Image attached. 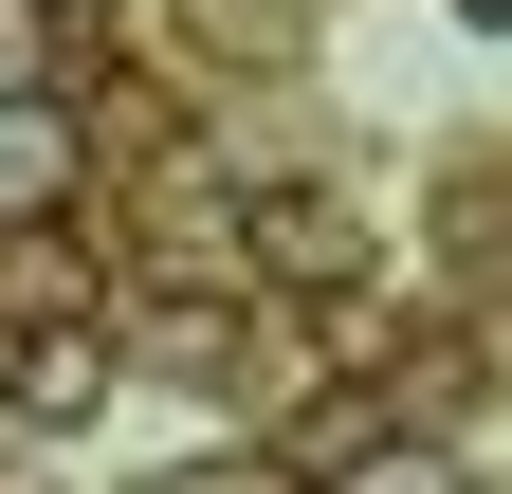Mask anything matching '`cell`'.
I'll return each mask as SVG.
<instances>
[{
  "label": "cell",
  "instance_id": "1",
  "mask_svg": "<svg viewBox=\"0 0 512 494\" xmlns=\"http://www.w3.org/2000/svg\"><path fill=\"white\" fill-rule=\"evenodd\" d=\"M238 257H256V293H330V275H366V202L348 183H238Z\"/></svg>",
  "mask_w": 512,
  "mask_h": 494
},
{
  "label": "cell",
  "instance_id": "2",
  "mask_svg": "<svg viewBox=\"0 0 512 494\" xmlns=\"http://www.w3.org/2000/svg\"><path fill=\"white\" fill-rule=\"evenodd\" d=\"M293 476H311V494H476L458 440H421V421H384V403H330V421L293 440Z\"/></svg>",
  "mask_w": 512,
  "mask_h": 494
},
{
  "label": "cell",
  "instance_id": "5",
  "mask_svg": "<svg viewBox=\"0 0 512 494\" xmlns=\"http://www.w3.org/2000/svg\"><path fill=\"white\" fill-rule=\"evenodd\" d=\"M147 494H311V476H293V440H275V458H202V476H147Z\"/></svg>",
  "mask_w": 512,
  "mask_h": 494
},
{
  "label": "cell",
  "instance_id": "3",
  "mask_svg": "<svg viewBox=\"0 0 512 494\" xmlns=\"http://www.w3.org/2000/svg\"><path fill=\"white\" fill-rule=\"evenodd\" d=\"M92 403H110V312L0 330V421H92Z\"/></svg>",
  "mask_w": 512,
  "mask_h": 494
},
{
  "label": "cell",
  "instance_id": "4",
  "mask_svg": "<svg viewBox=\"0 0 512 494\" xmlns=\"http://www.w3.org/2000/svg\"><path fill=\"white\" fill-rule=\"evenodd\" d=\"M0 220H74V110L0 92Z\"/></svg>",
  "mask_w": 512,
  "mask_h": 494
}]
</instances>
